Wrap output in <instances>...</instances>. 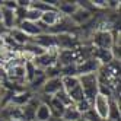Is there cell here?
<instances>
[{
  "mask_svg": "<svg viewBox=\"0 0 121 121\" xmlns=\"http://www.w3.org/2000/svg\"><path fill=\"white\" fill-rule=\"evenodd\" d=\"M77 121H89V120H88V118H85V117L82 115V118H80V120H77Z\"/></svg>",
  "mask_w": 121,
  "mask_h": 121,
  "instance_id": "21",
  "label": "cell"
},
{
  "mask_svg": "<svg viewBox=\"0 0 121 121\" xmlns=\"http://www.w3.org/2000/svg\"><path fill=\"white\" fill-rule=\"evenodd\" d=\"M80 118H82V114L77 111V108L74 107V104L66 107L63 115H61V120L63 121H77V120H80Z\"/></svg>",
  "mask_w": 121,
  "mask_h": 121,
  "instance_id": "11",
  "label": "cell"
},
{
  "mask_svg": "<svg viewBox=\"0 0 121 121\" xmlns=\"http://www.w3.org/2000/svg\"><path fill=\"white\" fill-rule=\"evenodd\" d=\"M99 67H101V64L93 57L92 58H83V60L76 63V73H77V76L89 74V73H98Z\"/></svg>",
  "mask_w": 121,
  "mask_h": 121,
  "instance_id": "4",
  "label": "cell"
},
{
  "mask_svg": "<svg viewBox=\"0 0 121 121\" xmlns=\"http://www.w3.org/2000/svg\"><path fill=\"white\" fill-rule=\"evenodd\" d=\"M109 109H111V101L108 96L102 93H98L95 99L92 101V111L98 115L101 120H108L109 118Z\"/></svg>",
  "mask_w": 121,
  "mask_h": 121,
  "instance_id": "2",
  "label": "cell"
},
{
  "mask_svg": "<svg viewBox=\"0 0 121 121\" xmlns=\"http://www.w3.org/2000/svg\"><path fill=\"white\" fill-rule=\"evenodd\" d=\"M0 121H6V120H3V118H0Z\"/></svg>",
  "mask_w": 121,
  "mask_h": 121,
  "instance_id": "23",
  "label": "cell"
},
{
  "mask_svg": "<svg viewBox=\"0 0 121 121\" xmlns=\"http://www.w3.org/2000/svg\"><path fill=\"white\" fill-rule=\"evenodd\" d=\"M0 22H2V6H0Z\"/></svg>",
  "mask_w": 121,
  "mask_h": 121,
  "instance_id": "22",
  "label": "cell"
},
{
  "mask_svg": "<svg viewBox=\"0 0 121 121\" xmlns=\"http://www.w3.org/2000/svg\"><path fill=\"white\" fill-rule=\"evenodd\" d=\"M35 109H37V107H34L31 102L25 104V105L21 108L22 121H34L35 120Z\"/></svg>",
  "mask_w": 121,
  "mask_h": 121,
  "instance_id": "14",
  "label": "cell"
},
{
  "mask_svg": "<svg viewBox=\"0 0 121 121\" xmlns=\"http://www.w3.org/2000/svg\"><path fill=\"white\" fill-rule=\"evenodd\" d=\"M41 15H42V13H39L38 10L32 9V7H28V9H26V13H25V21H29V22H35V23H38L39 19H41Z\"/></svg>",
  "mask_w": 121,
  "mask_h": 121,
  "instance_id": "17",
  "label": "cell"
},
{
  "mask_svg": "<svg viewBox=\"0 0 121 121\" xmlns=\"http://www.w3.org/2000/svg\"><path fill=\"white\" fill-rule=\"evenodd\" d=\"M77 9H79V4L70 3V2H58V6H57V10L61 15H67V16H72Z\"/></svg>",
  "mask_w": 121,
  "mask_h": 121,
  "instance_id": "12",
  "label": "cell"
},
{
  "mask_svg": "<svg viewBox=\"0 0 121 121\" xmlns=\"http://www.w3.org/2000/svg\"><path fill=\"white\" fill-rule=\"evenodd\" d=\"M63 19V15L60 13L58 10H51V12H45L41 15V19H39V25L42 26H47V28H54L61 22Z\"/></svg>",
  "mask_w": 121,
  "mask_h": 121,
  "instance_id": "7",
  "label": "cell"
},
{
  "mask_svg": "<svg viewBox=\"0 0 121 121\" xmlns=\"http://www.w3.org/2000/svg\"><path fill=\"white\" fill-rule=\"evenodd\" d=\"M93 58L96 60L99 64H108L114 60V51L112 50H101L95 48L93 51Z\"/></svg>",
  "mask_w": 121,
  "mask_h": 121,
  "instance_id": "9",
  "label": "cell"
},
{
  "mask_svg": "<svg viewBox=\"0 0 121 121\" xmlns=\"http://www.w3.org/2000/svg\"><path fill=\"white\" fill-rule=\"evenodd\" d=\"M54 98H57V99H58L60 102H61L64 107H69V105H72V104H73V102L70 101V98H69V95H67L63 89L60 91V92H57V93L54 95Z\"/></svg>",
  "mask_w": 121,
  "mask_h": 121,
  "instance_id": "18",
  "label": "cell"
},
{
  "mask_svg": "<svg viewBox=\"0 0 121 121\" xmlns=\"http://www.w3.org/2000/svg\"><path fill=\"white\" fill-rule=\"evenodd\" d=\"M63 89L61 85V77H53V79H45L44 85H42V92L48 96H54L57 92Z\"/></svg>",
  "mask_w": 121,
  "mask_h": 121,
  "instance_id": "8",
  "label": "cell"
},
{
  "mask_svg": "<svg viewBox=\"0 0 121 121\" xmlns=\"http://www.w3.org/2000/svg\"><path fill=\"white\" fill-rule=\"evenodd\" d=\"M93 44L101 50H112L114 47V37L109 31H98L93 37Z\"/></svg>",
  "mask_w": 121,
  "mask_h": 121,
  "instance_id": "5",
  "label": "cell"
},
{
  "mask_svg": "<svg viewBox=\"0 0 121 121\" xmlns=\"http://www.w3.org/2000/svg\"><path fill=\"white\" fill-rule=\"evenodd\" d=\"M70 18L76 22V23H83V22H86L89 18H91V13L86 10V9H82V7L79 6V9H77Z\"/></svg>",
  "mask_w": 121,
  "mask_h": 121,
  "instance_id": "16",
  "label": "cell"
},
{
  "mask_svg": "<svg viewBox=\"0 0 121 121\" xmlns=\"http://www.w3.org/2000/svg\"><path fill=\"white\" fill-rule=\"evenodd\" d=\"M77 77H79V83H80V88H82L85 99L92 104L95 96L99 93V77H98V73L82 74V76H77Z\"/></svg>",
  "mask_w": 121,
  "mask_h": 121,
  "instance_id": "1",
  "label": "cell"
},
{
  "mask_svg": "<svg viewBox=\"0 0 121 121\" xmlns=\"http://www.w3.org/2000/svg\"><path fill=\"white\" fill-rule=\"evenodd\" d=\"M16 28L21 29L28 38H35V37L41 35V34L44 32V28L39 25V22L35 23V22H29V21H22V22L18 23Z\"/></svg>",
  "mask_w": 121,
  "mask_h": 121,
  "instance_id": "6",
  "label": "cell"
},
{
  "mask_svg": "<svg viewBox=\"0 0 121 121\" xmlns=\"http://www.w3.org/2000/svg\"><path fill=\"white\" fill-rule=\"evenodd\" d=\"M51 111H50V107L47 105L45 102H41L37 105V109H35V120L34 121H50L51 120Z\"/></svg>",
  "mask_w": 121,
  "mask_h": 121,
  "instance_id": "10",
  "label": "cell"
},
{
  "mask_svg": "<svg viewBox=\"0 0 121 121\" xmlns=\"http://www.w3.org/2000/svg\"><path fill=\"white\" fill-rule=\"evenodd\" d=\"M108 6H112V7H118V6H120V2H108Z\"/></svg>",
  "mask_w": 121,
  "mask_h": 121,
  "instance_id": "20",
  "label": "cell"
},
{
  "mask_svg": "<svg viewBox=\"0 0 121 121\" xmlns=\"http://www.w3.org/2000/svg\"><path fill=\"white\" fill-rule=\"evenodd\" d=\"M93 6L96 7H108V2H99V0H96V2H92Z\"/></svg>",
  "mask_w": 121,
  "mask_h": 121,
  "instance_id": "19",
  "label": "cell"
},
{
  "mask_svg": "<svg viewBox=\"0 0 121 121\" xmlns=\"http://www.w3.org/2000/svg\"><path fill=\"white\" fill-rule=\"evenodd\" d=\"M7 121H13V120H7Z\"/></svg>",
  "mask_w": 121,
  "mask_h": 121,
  "instance_id": "24",
  "label": "cell"
},
{
  "mask_svg": "<svg viewBox=\"0 0 121 121\" xmlns=\"http://www.w3.org/2000/svg\"><path fill=\"white\" fill-rule=\"evenodd\" d=\"M47 105L50 107V111H51V115H56V117H60L61 118V115H63V112H64V105L61 102H60L57 98H54V96H51V99H50V104H47Z\"/></svg>",
  "mask_w": 121,
  "mask_h": 121,
  "instance_id": "13",
  "label": "cell"
},
{
  "mask_svg": "<svg viewBox=\"0 0 121 121\" xmlns=\"http://www.w3.org/2000/svg\"><path fill=\"white\" fill-rule=\"evenodd\" d=\"M57 60H58V50H48L44 54L35 57L32 63L38 70H47V69L53 67L58 63Z\"/></svg>",
  "mask_w": 121,
  "mask_h": 121,
  "instance_id": "3",
  "label": "cell"
},
{
  "mask_svg": "<svg viewBox=\"0 0 121 121\" xmlns=\"http://www.w3.org/2000/svg\"><path fill=\"white\" fill-rule=\"evenodd\" d=\"M9 38H12L15 42H18V44H28V42H29V38L26 37V35H25V34L21 31V29H18V28H13V29H10V37Z\"/></svg>",
  "mask_w": 121,
  "mask_h": 121,
  "instance_id": "15",
  "label": "cell"
}]
</instances>
